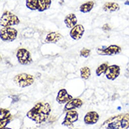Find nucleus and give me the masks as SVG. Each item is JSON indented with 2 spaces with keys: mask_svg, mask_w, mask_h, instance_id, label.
I'll return each instance as SVG.
<instances>
[{
  "mask_svg": "<svg viewBox=\"0 0 129 129\" xmlns=\"http://www.w3.org/2000/svg\"><path fill=\"white\" fill-rule=\"evenodd\" d=\"M51 112V107L49 103L40 102L35 105L27 113V117L37 123L45 121Z\"/></svg>",
  "mask_w": 129,
  "mask_h": 129,
  "instance_id": "1",
  "label": "nucleus"
},
{
  "mask_svg": "<svg viewBox=\"0 0 129 129\" xmlns=\"http://www.w3.org/2000/svg\"><path fill=\"white\" fill-rule=\"evenodd\" d=\"M129 112L121 113L105 120L99 129H128Z\"/></svg>",
  "mask_w": 129,
  "mask_h": 129,
  "instance_id": "2",
  "label": "nucleus"
},
{
  "mask_svg": "<svg viewBox=\"0 0 129 129\" xmlns=\"http://www.w3.org/2000/svg\"><path fill=\"white\" fill-rule=\"evenodd\" d=\"M20 23L18 17L9 11H5L1 17V26L3 27H9L18 25Z\"/></svg>",
  "mask_w": 129,
  "mask_h": 129,
  "instance_id": "3",
  "label": "nucleus"
},
{
  "mask_svg": "<svg viewBox=\"0 0 129 129\" xmlns=\"http://www.w3.org/2000/svg\"><path fill=\"white\" fill-rule=\"evenodd\" d=\"M13 80L17 86L21 88H25L33 84L34 77L33 75L23 73L16 75Z\"/></svg>",
  "mask_w": 129,
  "mask_h": 129,
  "instance_id": "4",
  "label": "nucleus"
},
{
  "mask_svg": "<svg viewBox=\"0 0 129 129\" xmlns=\"http://www.w3.org/2000/svg\"><path fill=\"white\" fill-rule=\"evenodd\" d=\"M17 34V31L13 28L3 27L0 31V37L3 41L12 42L16 39Z\"/></svg>",
  "mask_w": 129,
  "mask_h": 129,
  "instance_id": "5",
  "label": "nucleus"
},
{
  "mask_svg": "<svg viewBox=\"0 0 129 129\" xmlns=\"http://www.w3.org/2000/svg\"><path fill=\"white\" fill-rule=\"evenodd\" d=\"M16 56L18 62L22 65H27L33 61L30 52L25 48H20L18 50Z\"/></svg>",
  "mask_w": 129,
  "mask_h": 129,
  "instance_id": "6",
  "label": "nucleus"
},
{
  "mask_svg": "<svg viewBox=\"0 0 129 129\" xmlns=\"http://www.w3.org/2000/svg\"><path fill=\"white\" fill-rule=\"evenodd\" d=\"M121 48L120 46L116 45H111L105 48H98L97 52L101 55H115L120 53Z\"/></svg>",
  "mask_w": 129,
  "mask_h": 129,
  "instance_id": "7",
  "label": "nucleus"
},
{
  "mask_svg": "<svg viewBox=\"0 0 129 129\" xmlns=\"http://www.w3.org/2000/svg\"><path fill=\"white\" fill-rule=\"evenodd\" d=\"M120 72V67L116 64H112V65L108 66L105 74L107 79L113 81L119 76Z\"/></svg>",
  "mask_w": 129,
  "mask_h": 129,
  "instance_id": "8",
  "label": "nucleus"
},
{
  "mask_svg": "<svg viewBox=\"0 0 129 129\" xmlns=\"http://www.w3.org/2000/svg\"><path fill=\"white\" fill-rule=\"evenodd\" d=\"M78 120V113L75 110H70L67 112L65 118L62 124L70 126L73 125V123Z\"/></svg>",
  "mask_w": 129,
  "mask_h": 129,
  "instance_id": "9",
  "label": "nucleus"
},
{
  "mask_svg": "<svg viewBox=\"0 0 129 129\" xmlns=\"http://www.w3.org/2000/svg\"><path fill=\"white\" fill-rule=\"evenodd\" d=\"M85 32V28L82 25H77L72 29L70 32V36L75 40L81 39Z\"/></svg>",
  "mask_w": 129,
  "mask_h": 129,
  "instance_id": "10",
  "label": "nucleus"
},
{
  "mask_svg": "<svg viewBox=\"0 0 129 129\" xmlns=\"http://www.w3.org/2000/svg\"><path fill=\"white\" fill-rule=\"evenodd\" d=\"M11 119V114L6 109H1L0 113V128H4Z\"/></svg>",
  "mask_w": 129,
  "mask_h": 129,
  "instance_id": "11",
  "label": "nucleus"
},
{
  "mask_svg": "<svg viewBox=\"0 0 129 129\" xmlns=\"http://www.w3.org/2000/svg\"><path fill=\"white\" fill-rule=\"evenodd\" d=\"M72 99H73V97L68 94L66 89L60 90L56 98V100L59 104L68 103Z\"/></svg>",
  "mask_w": 129,
  "mask_h": 129,
  "instance_id": "12",
  "label": "nucleus"
},
{
  "mask_svg": "<svg viewBox=\"0 0 129 129\" xmlns=\"http://www.w3.org/2000/svg\"><path fill=\"white\" fill-rule=\"evenodd\" d=\"M99 119V115L95 111L88 112L84 117V121L87 124H93L97 122Z\"/></svg>",
  "mask_w": 129,
  "mask_h": 129,
  "instance_id": "13",
  "label": "nucleus"
},
{
  "mask_svg": "<svg viewBox=\"0 0 129 129\" xmlns=\"http://www.w3.org/2000/svg\"><path fill=\"white\" fill-rule=\"evenodd\" d=\"M63 37L62 35L59 33L53 32L49 33L45 40L47 43H56L58 42Z\"/></svg>",
  "mask_w": 129,
  "mask_h": 129,
  "instance_id": "14",
  "label": "nucleus"
},
{
  "mask_svg": "<svg viewBox=\"0 0 129 129\" xmlns=\"http://www.w3.org/2000/svg\"><path fill=\"white\" fill-rule=\"evenodd\" d=\"M64 22L67 28L72 29L77 25L78 20L74 13H70L66 16Z\"/></svg>",
  "mask_w": 129,
  "mask_h": 129,
  "instance_id": "15",
  "label": "nucleus"
},
{
  "mask_svg": "<svg viewBox=\"0 0 129 129\" xmlns=\"http://www.w3.org/2000/svg\"><path fill=\"white\" fill-rule=\"evenodd\" d=\"M82 105H83V102L81 99H72L67 103L65 107H64V109H65V110L66 111L72 110L77 108H79L81 107Z\"/></svg>",
  "mask_w": 129,
  "mask_h": 129,
  "instance_id": "16",
  "label": "nucleus"
},
{
  "mask_svg": "<svg viewBox=\"0 0 129 129\" xmlns=\"http://www.w3.org/2000/svg\"><path fill=\"white\" fill-rule=\"evenodd\" d=\"M103 10L107 12H114L120 9V6L115 2H106L102 7Z\"/></svg>",
  "mask_w": 129,
  "mask_h": 129,
  "instance_id": "17",
  "label": "nucleus"
},
{
  "mask_svg": "<svg viewBox=\"0 0 129 129\" xmlns=\"http://www.w3.org/2000/svg\"><path fill=\"white\" fill-rule=\"evenodd\" d=\"M51 0H38V10L43 12L48 9L51 5Z\"/></svg>",
  "mask_w": 129,
  "mask_h": 129,
  "instance_id": "18",
  "label": "nucleus"
},
{
  "mask_svg": "<svg viewBox=\"0 0 129 129\" xmlns=\"http://www.w3.org/2000/svg\"><path fill=\"white\" fill-rule=\"evenodd\" d=\"M94 6V2L93 1H90L87 2L84 4H83L80 7V12L86 13L90 12Z\"/></svg>",
  "mask_w": 129,
  "mask_h": 129,
  "instance_id": "19",
  "label": "nucleus"
},
{
  "mask_svg": "<svg viewBox=\"0 0 129 129\" xmlns=\"http://www.w3.org/2000/svg\"><path fill=\"white\" fill-rule=\"evenodd\" d=\"M108 66V63L107 62H104L100 64L96 70V74L97 76H100L102 74H105Z\"/></svg>",
  "mask_w": 129,
  "mask_h": 129,
  "instance_id": "20",
  "label": "nucleus"
},
{
  "mask_svg": "<svg viewBox=\"0 0 129 129\" xmlns=\"http://www.w3.org/2000/svg\"><path fill=\"white\" fill-rule=\"evenodd\" d=\"M38 0H26V6L29 9L35 11L38 10Z\"/></svg>",
  "mask_w": 129,
  "mask_h": 129,
  "instance_id": "21",
  "label": "nucleus"
},
{
  "mask_svg": "<svg viewBox=\"0 0 129 129\" xmlns=\"http://www.w3.org/2000/svg\"><path fill=\"white\" fill-rule=\"evenodd\" d=\"M81 76L83 79H88L91 75V71L89 67H83L80 70Z\"/></svg>",
  "mask_w": 129,
  "mask_h": 129,
  "instance_id": "22",
  "label": "nucleus"
},
{
  "mask_svg": "<svg viewBox=\"0 0 129 129\" xmlns=\"http://www.w3.org/2000/svg\"><path fill=\"white\" fill-rule=\"evenodd\" d=\"M90 49L86 48H83L80 51V56L84 57H88L90 55Z\"/></svg>",
  "mask_w": 129,
  "mask_h": 129,
  "instance_id": "23",
  "label": "nucleus"
},
{
  "mask_svg": "<svg viewBox=\"0 0 129 129\" xmlns=\"http://www.w3.org/2000/svg\"><path fill=\"white\" fill-rule=\"evenodd\" d=\"M102 29L104 31H109L110 30H111V28H110V26L107 24L104 25L103 26Z\"/></svg>",
  "mask_w": 129,
  "mask_h": 129,
  "instance_id": "24",
  "label": "nucleus"
},
{
  "mask_svg": "<svg viewBox=\"0 0 129 129\" xmlns=\"http://www.w3.org/2000/svg\"><path fill=\"white\" fill-rule=\"evenodd\" d=\"M124 5H129V0H126V1L124 2Z\"/></svg>",
  "mask_w": 129,
  "mask_h": 129,
  "instance_id": "25",
  "label": "nucleus"
},
{
  "mask_svg": "<svg viewBox=\"0 0 129 129\" xmlns=\"http://www.w3.org/2000/svg\"><path fill=\"white\" fill-rule=\"evenodd\" d=\"M2 129H11V128H8V127H4V128H2Z\"/></svg>",
  "mask_w": 129,
  "mask_h": 129,
  "instance_id": "26",
  "label": "nucleus"
},
{
  "mask_svg": "<svg viewBox=\"0 0 129 129\" xmlns=\"http://www.w3.org/2000/svg\"><path fill=\"white\" fill-rule=\"evenodd\" d=\"M77 129H78V128H77Z\"/></svg>",
  "mask_w": 129,
  "mask_h": 129,
  "instance_id": "27",
  "label": "nucleus"
}]
</instances>
